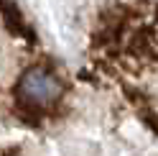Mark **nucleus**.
I'll return each mask as SVG.
<instances>
[{
  "label": "nucleus",
  "instance_id": "nucleus-1",
  "mask_svg": "<svg viewBox=\"0 0 158 156\" xmlns=\"http://www.w3.org/2000/svg\"><path fill=\"white\" fill-rule=\"evenodd\" d=\"M54 56L15 0H0V146L15 141L41 120L33 80Z\"/></svg>",
  "mask_w": 158,
  "mask_h": 156
}]
</instances>
